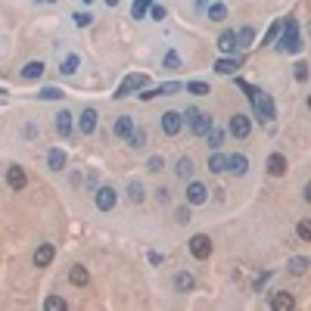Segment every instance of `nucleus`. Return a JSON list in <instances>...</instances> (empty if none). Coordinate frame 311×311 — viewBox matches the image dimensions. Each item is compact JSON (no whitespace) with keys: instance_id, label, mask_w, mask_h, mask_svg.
I'll use <instances>...</instances> for the list:
<instances>
[{"instance_id":"obj_1","label":"nucleus","mask_w":311,"mask_h":311,"mask_svg":"<svg viewBox=\"0 0 311 311\" xmlns=\"http://www.w3.org/2000/svg\"><path fill=\"white\" fill-rule=\"evenodd\" d=\"M283 53H299L302 50V37H299V25L296 19H286V25L280 28V44H277Z\"/></svg>"},{"instance_id":"obj_2","label":"nucleus","mask_w":311,"mask_h":311,"mask_svg":"<svg viewBox=\"0 0 311 311\" xmlns=\"http://www.w3.org/2000/svg\"><path fill=\"white\" fill-rule=\"evenodd\" d=\"M184 119L190 122V131L193 134H199V137H206L215 125H212V115H206V112H199V109H187L184 112Z\"/></svg>"},{"instance_id":"obj_3","label":"nucleus","mask_w":311,"mask_h":311,"mask_svg":"<svg viewBox=\"0 0 311 311\" xmlns=\"http://www.w3.org/2000/svg\"><path fill=\"white\" fill-rule=\"evenodd\" d=\"M140 87H146V75H128L125 81H122V87L115 91L112 97H115V100H125V97H131V94L140 91Z\"/></svg>"},{"instance_id":"obj_4","label":"nucleus","mask_w":311,"mask_h":311,"mask_svg":"<svg viewBox=\"0 0 311 311\" xmlns=\"http://www.w3.org/2000/svg\"><path fill=\"white\" fill-rule=\"evenodd\" d=\"M190 252H193V258H209L212 255V240L206 237V233H196V237L190 240Z\"/></svg>"},{"instance_id":"obj_5","label":"nucleus","mask_w":311,"mask_h":311,"mask_svg":"<svg viewBox=\"0 0 311 311\" xmlns=\"http://www.w3.org/2000/svg\"><path fill=\"white\" fill-rule=\"evenodd\" d=\"M115 203H119V193H115L112 187H100V190H97V209H100V212H112Z\"/></svg>"},{"instance_id":"obj_6","label":"nucleus","mask_w":311,"mask_h":311,"mask_svg":"<svg viewBox=\"0 0 311 311\" xmlns=\"http://www.w3.org/2000/svg\"><path fill=\"white\" fill-rule=\"evenodd\" d=\"M181 128H184V115H181V112H174V109H171V112H165V115H162V134L174 137Z\"/></svg>"},{"instance_id":"obj_7","label":"nucleus","mask_w":311,"mask_h":311,"mask_svg":"<svg viewBox=\"0 0 311 311\" xmlns=\"http://www.w3.org/2000/svg\"><path fill=\"white\" fill-rule=\"evenodd\" d=\"M227 131L233 134V137H237V140H243V137H249V131H252V125H249V119H246V115H233V119H230V125H227Z\"/></svg>"},{"instance_id":"obj_8","label":"nucleus","mask_w":311,"mask_h":311,"mask_svg":"<svg viewBox=\"0 0 311 311\" xmlns=\"http://www.w3.org/2000/svg\"><path fill=\"white\" fill-rule=\"evenodd\" d=\"M255 115L261 122H274V100L268 94H258V103H255Z\"/></svg>"},{"instance_id":"obj_9","label":"nucleus","mask_w":311,"mask_h":311,"mask_svg":"<svg viewBox=\"0 0 311 311\" xmlns=\"http://www.w3.org/2000/svg\"><path fill=\"white\" fill-rule=\"evenodd\" d=\"M206 199H209V190H206V184L193 181V184L187 187V203H193V206H203Z\"/></svg>"},{"instance_id":"obj_10","label":"nucleus","mask_w":311,"mask_h":311,"mask_svg":"<svg viewBox=\"0 0 311 311\" xmlns=\"http://www.w3.org/2000/svg\"><path fill=\"white\" fill-rule=\"evenodd\" d=\"M184 84H177V81H165V84H159V87H152V91H143L140 94V100H152V97H168V94H177Z\"/></svg>"},{"instance_id":"obj_11","label":"nucleus","mask_w":311,"mask_h":311,"mask_svg":"<svg viewBox=\"0 0 311 311\" xmlns=\"http://www.w3.org/2000/svg\"><path fill=\"white\" fill-rule=\"evenodd\" d=\"M78 131H81V134H94L97 131V112L94 109L81 112V119H78Z\"/></svg>"},{"instance_id":"obj_12","label":"nucleus","mask_w":311,"mask_h":311,"mask_svg":"<svg viewBox=\"0 0 311 311\" xmlns=\"http://www.w3.org/2000/svg\"><path fill=\"white\" fill-rule=\"evenodd\" d=\"M7 184H10L13 190H25V184H28V177H25V171H22L19 165H13V168L7 171Z\"/></svg>"},{"instance_id":"obj_13","label":"nucleus","mask_w":311,"mask_h":311,"mask_svg":"<svg viewBox=\"0 0 311 311\" xmlns=\"http://www.w3.org/2000/svg\"><path fill=\"white\" fill-rule=\"evenodd\" d=\"M268 171L274 174V177L286 174V156H283V152H274V156H271V159H268Z\"/></svg>"},{"instance_id":"obj_14","label":"nucleus","mask_w":311,"mask_h":311,"mask_svg":"<svg viewBox=\"0 0 311 311\" xmlns=\"http://www.w3.org/2000/svg\"><path fill=\"white\" fill-rule=\"evenodd\" d=\"M227 171H233V174H246L249 171V159H246V156H230V159H227Z\"/></svg>"},{"instance_id":"obj_15","label":"nucleus","mask_w":311,"mask_h":311,"mask_svg":"<svg viewBox=\"0 0 311 311\" xmlns=\"http://www.w3.org/2000/svg\"><path fill=\"white\" fill-rule=\"evenodd\" d=\"M271 305H274L277 311H290V308L296 305V299H293L290 293H283V290H280V293H274V296H271Z\"/></svg>"},{"instance_id":"obj_16","label":"nucleus","mask_w":311,"mask_h":311,"mask_svg":"<svg viewBox=\"0 0 311 311\" xmlns=\"http://www.w3.org/2000/svg\"><path fill=\"white\" fill-rule=\"evenodd\" d=\"M50 261H53V246H50V243L37 246V252H34V264H37V268H47Z\"/></svg>"},{"instance_id":"obj_17","label":"nucleus","mask_w":311,"mask_h":311,"mask_svg":"<svg viewBox=\"0 0 311 311\" xmlns=\"http://www.w3.org/2000/svg\"><path fill=\"white\" fill-rule=\"evenodd\" d=\"M44 75V62L41 59H31L25 69H22V78H25V81H34V78H41Z\"/></svg>"},{"instance_id":"obj_18","label":"nucleus","mask_w":311,"mask_h":311,"mask_svg":"<svg viewBox=\"0 0 311 311\" xmlns=\"http://www.w3.org/2000/svg\"><path fill=\"white\" fill-rule=\"evenodd\" d=\"M237 69H240V59H230V56H224V59L215 62V72H218V75H233Z\"/></svg>"},{"instance_id":"obj_19","label":"nucleus","mask_w":311,"mask_h":311,"mask_svg":"<svg viewBox=\"0 0 311 311\" xmlns=\"http://www.w3.org/2000/svg\"><path fill=\"white\" fill-rule=\"evenodd\" d=\"M112 131H115V137H131V134H134V122L128 119V115H122V119L115 122V128H112Z\"/></svg>"},{"instance_id":"obj_20","label":"nucleus","mask_w":311,"mask_h":311,"mask_svg":"<svg viewBox=\"0 0 311 311\" xmlns=\"http://www.w3.org/2000/svg\"><path fill=\"white\" fill-rule=\"evenodd\" d=\"M218 47H221L224 53H233V50H237V31H224V34L218 37Z\"/></svg>"},{"instance_id":"obj_21","label":"nucleus","mask_w":311,"mask_h":311,"mask_svg":"<svg viewBox=\"0 0 311 311\" xmlns=\"http://www.w3.org/2000/svg\"><path fill=\"white\" fill-rule=\"evenodd\" d=\"M47 165H50L53 171H62V168H65V152H62V149H50V152H47Z\"/></svg>"},{"instance_id":"obj_22","label":"nucleus","mask_w":311,"mask_h":311,"mask_svg":"<svg viewBox=\"0 0 311 311\" xmlns=\"http://www.w3.org/2000/svg\"><path fill=\"white\" fill-rule=\"evenodd\" d=\"M209 171H212V174H221V171H227V156H221V152H212V156H209Z\"/></svg>"},{"instance_id":"obj_23","label":"nucleus","mask_w":311,"mask_h":311,"mask_svg":"<svg viewBox=\"0 0 311 311\" xmlns=\"http://www.w3.org/2000/svg\"><path fill=\"white\" fill-rule=\"evenodd\" d=\"M69 280H72L75 286H87V268H81V264H75V268L69 271Z\"/></svg>"},{"instance_id":"obj_24","label":"nucleus","mask_w":311,"mask_h":311,"mask_svg":"<svg viewBox=\"0 0 311 311\" xmlns=\"http://www.w3.org/2000/svg\"><path fill=\"white\" fill-rule=\"evenodd\" d=\"M56 131H59L62 137H69V134H72V115H69L65 109L56 115Z\"/></svg>"},{"instance_id":"obj_25","label":"nucleus","mask_w":311,"mask_h":311,"mask_svg":"<svg viewBox=\"0 0 311 311\" xmlns=\"http://www.w3.org/2000/svg\"><path fill=\"white\" fill-rule=\"evenodd\" d=\"M252 41H255V31H252L249 25L237 31V47H243V50H246V47H252Z\"/></svg>"},{"instance_id":"obj_26","label":"nucleus","mask_w":311,"mask_h":311,"mask_svg":"<svg viewBox=\"0 0 311 311\" xmlns=\"http://www.w3.org/2000/svg\"><path fill=\"white\" fill-rule=\"evenodd\" d=\"M193 274H187V271H181V274L174 277V286H177V293H187V290H193Z\"/></svg>"},{"instance_id":"obj_27","label":"nucleus","mask_w":311,"mask_h":311,"mask_svg":"<svg viewBox=\"0 0 311 311\" xmlns=\"http://www.w3.org/2000/svg\"><path fill=\"white\" fill-rule=\"evenodd\" d=\"M286 268L293 271V274H305V271H308V258H305V255H293Z\"/></svg>"},{"instance_id":"obj_28","label":"nucleus","mask_w":311,"mask_h":311,"mask_svg":"<svg viewBox=\"0 0 311 311\" xmlns=\"http://www.w3.org/2000/svg\"><path fill=\"white\" fill-rule=\"evenodd\" d=\"M296 233H299V240H305V243H311V218H305V221H299V224H296Z\"/></svg>"},{"instance_id":"obj_29","label":"nucleus","mask_w":311,"mask_h":311,"mask_svg":"<svg viewBox=\"0 0 311 311\" xmlns=\"http://www.w3.org/2000/svg\"><path fill=\"white\" fill-rule=\"evenodd\" d=\"M174 171H177V177H184V181H187V177L193 174V162L184 156V159H177V168H174Z\"/></svg>"},{"instance_id":"obj_30","label":"nucleus","mask_w":311,"mask_h":311,"mask_svg":"<svg viewBox=\"0 0 311 311\" xmlns=\"http://www.w3.org/2000/svg\"><path fill=\"white\" fill-rule=\"evenodd\" d=\"M224 16H227V7H224V4H212V7H209V19H212V22H221Z\"/></svg>"},{"instance_id":"obj_31","label":"nucleus","mask_w":311,"mask_h":311,"mask_svg":"<svg viewBox=\"0 0 311 311\" xmlns=\"http://www.w3.org/2000/svg\"><path fill=\"white\" fill-rule=\"evenodd\" d=\"M128 196H131V203H143V187H140V181H131Z\"/></svg>"},{"instance_id":"obj_32","label":"nucleus","mask_w":311,"mask_h":311,"mask_svg":"<svg viewBox=\"0 0 311 311\" xmlns=\"http://www.w3.org/2000/svg\"><path fill=\"white\" fill-rule=\"evenodd\" d=\"M146 13H149V0H134L131 16H134V19H140V16H146Z\"/></svg>"},{"instance_id":"obj_33","label":"nucleus","mask_w":311,"mask_h":311,"mask_svg":"<svg viewBox=\"0 0 311 311\" xmlns=\"http://www.w3.org/2000/svg\"><path fill=\"white\" fill-rule=\"evenodd\" d=\"M59 72L62 75H75L78 72V56H65V62L59 65Z\"/></svg>"},{"instance_id":"obj_34","label":"nucleus","mask_w":311,"mask_h":311,"mask_svg":"<svg viewBox=\"0 0 311 311\" xmlns=\"http://www.w3.org/2000/svg\"><path fill=\"white\" fill-rule=\"evenodd\" d=\"M128 140H131V146H134V149H140V146L146 143V131H143V128H134V134H131Z\"/></svg>"},{"instance_id":"obj_35","label":"nucleus","mask_w":311,"mask_h":311,"mask_svg":"<svg viewBox=\"0 0 311 311\" xmlns=\"http://www.w3.org/2000/svg\"><path fill=\"white\" fill-rule=\"evenodd\" d=\"M206 137H209V146H212V149H218V146L224 143V131H218V128H212Z\"/></svg>"},{"instance_id":"obj_36","label":"nucleus","mask_w":311,"mask_h":311,"mask_svg":"<svg viewBox=\"0 0 311 311\" xmlns=\"http://www.w3.org/2000/svg\"><path fill=\"white\" fill-rule=\"evenodd\" d=\"M187 91H190V94H196V97H206V94H209V84H206V81H190Z\"/></svg>"},{"instance_id":"obj_37","label":"nucleus","mask_w":311,"mask_h":311,"mask_svg":"<svg viewBox=\"0 0 311 311\" xmlns=\"http://www.w3.org/2000/svg\"><path fill=\"white\" fill-rule=\"evenodd\" d=\"M162 65H165V69H181V56H177L174 50H168L165 59H162Z\"/></svg>"},{"instance_id":"obj_38","label":"nucleus","mask_w":311,"mask_h":311,"mask_svg":"<svg viewBox=\"0 0 311 311\" xmlns=\"http://www.w3.org/2000/svg\"><path fill=\"white\" fill-rule=\"evenodd\" d=\"M280 28H283V25H280V22H274V25H271V28L264 31V37H261V44H271V41H274V37L280 34Z\"/></svg>"},{"instance_id":"obj_39","label":"nucleus","mask_w":311,"mask_h":311,"mask_svg":"<svg viewBox=\"0 0 311 311\" xmlns=\"http://www.w3.org/2000/svg\"><path fill=\"white\" fill-rule=\"evenodd\" d=\"M44 305H47V311H62V308H65V299H59V296H50Z\"/></svg>"},{"instance_id":"obj_40","label":"nucleus","mask_w":311,"mask_h":311,"mask_svg":"<svg viewBox=\"0 0 311 311\" xmlns=\"http://www.w3.org/2000/svg\"><path fill=\"white\" fill-rule=\"evenodd\" d=\"M146 168H149V171H162V168H165V159H162V156H149Z\"/></svg>"},{"instance_id":"obj_41","label":"nucleus","mask_w":311,"mask_h":311,"mask_svg":"<svg viewBox=\"0 0 311 311\" xmlns=\"http://www.w3.org/2000/svg\"><path fill=\"white\" fill-rule=\"evenodd\" d=\"M72 19H75V25H78V28H84V25H91V22H94V16H91V13H75Z\"/></svg>"},{"instance_id":"obj_42","label":"nucleus","mask_w":311,"mask_h":311,"mask_svg":"<svg viewBox=\"0 0 311 311\" xmlns=\"http://www.w3.org/2000/svg\"><path fill=\"white\" fill-rule=\"evenodd\" d=\"M37 97H41V100H59V97H62V91H56V87H44Z\"/></svg>"},{"instance_id":"obj_43","label":"nucleus","mask_w":311,"mask_h":311,"mask_svg":"<svg viewBox=\"0 0 311 311\" xmlns=\"http://www.w3.org/2000/svg\"><path fill=\"white\" fill-rule=\"evenodd\" d=\"M296 81H308V65L305 62H296Z\"/></svg>"},{"instance_id":"obj_44","label":"nucleus","mask_w":311,"mask_h":311,"mask_svg":"<svg viewBox=\"0 0 311 311\" xmlns=\"http://www.w3.org/2000/svg\"><path fill=\"white\" fill-rule=\"evenodd\" d=\"M149 16H152L156 22H162V19H165V7H149Z\"/></svg>"},{"instance_id":"obj_45","label":"nucleus","mask_w":311,"mask_h":311,"mask_svg":"<svg viewBox=\"0 0 311 311\" xmlns=\"http://www.w3.org/2000/svg\"><path fill=\"white\" fill-rule=\"evenodd\" d=\"M177 221H181V224L190 221V212H187V209H177Z\"/></svg>"},{"instance_id":"obj_46","label":"nucleus","mask_w":311,"mask_h":311,"mask_svg":"<svg viewBox=\"0 0 311 311\" xmlns=\"http://www.w3.org/2000/svg\"><path fill=\"white\" fill-rule=\"evenodd\" d=\"M149 264H162V255L159 252H149Z\"/></svg>"},{"instance_id":"obj_47","label":"nucleus","mask_w":311,"mask_h":311,"mask_svg":"<svg viewBox=\"0 0 311 311\" xmlns=\"http://www.w3.org/2000/svg\"><path fill=\"white\" fill-rule=\"evenodd\" d=\"M305 199H308V203H311V181H308V184H305Z\"/></svg>"},{"instance_id":"obj_48","label":"nucleus","mask_w":311,"mask_h":311,"mask_svg":"<svg viewBox=\"0 0 311 311\" xmlns=\"http://www.w3.org/2000/svg\"><path fill=\"white\" fill-rule=\"evenodd\" d=\"M106 4H109V7H119V0H106Z\"/></svg>"},{"instance_id":"obj_49","label":"nucleus","mask_w":311,"mask_h":311,"mask_svg":"<svg viewBox=\"0 0 311 311\" xmlns=\"http://www.w3.org/2000/svg\"><path fill=\"white\" fill-rule=\"evenodd\" d=\"M206 4H209V0H196V7H206Z\"/></svg>"},{"instance_id":"obj_50","label":"nucleus","mask_w":311,"mask_h":311,"mask_svg":"<svg viewBox=\"0 0 311 311\" xmlns=\"http://www.w3.org/2000/svg\"><path fill=\"white\" fill-rule=\"evenodd\" d=\"M37 4H56V0H37Z\"/></svg>"},{"instance_id":"obj_51","label":"nucleus","mask_w":311,"mask_h":311,"mask_svg":"<svg viewBox=\"0 0 311 311\" xmlns=\"http://www.w3.org/2000/svg\"><path fill=\"white\" fill-rule=\"evenodd\" d=\"M308 109H311V97H308Z\"/></svg>"},{"instance_id":"obj_52","label":"nucleus","mask_w":311,"mask_h":311,"mask_svg":"<svg viewBox=\"0 0 311 311\" xmlns=\"http://www.w3.org/2000/svg\"><path fill=\"white\" fill-rule=\"evenodd\" d=\"M84 4H94V0H84Z\"/></svg>"}]
</instances>
